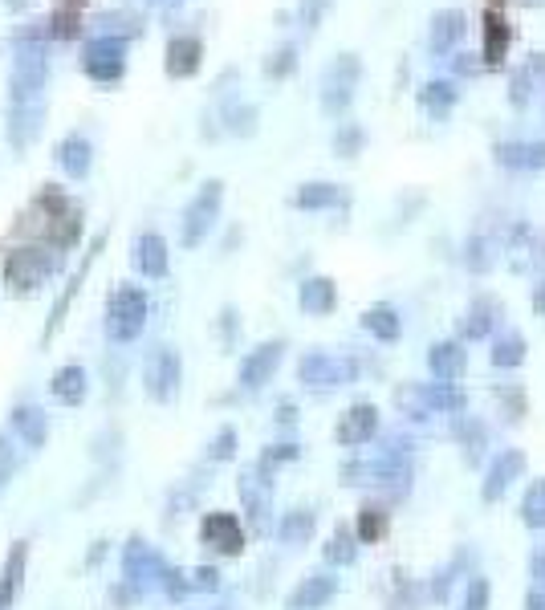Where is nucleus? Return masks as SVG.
<instances>
[{
    "mask_svg": "<svg viewBox=\"0 0 545 610\" xmlns=\"http://www.w3.org/2000/svg\"><path fill=\"white\" fill-rule=\"evenodd\" d=\"M147 326V297L131 285H123L110 297V310H106V330L114 342H135Z\"/></svg>",
    "mask_w": 545,
    "mask_h": 610,
    "instance_id": "1",
    "label": "nucleus"
},
{
    "mask_svg": "<svg viewBox=\"0 0 545 610\" xmlns=\"http://www.w3.org/2000/svg\"><path fill=\"white\" fill-rule=\"evenodd\" d=\"M143 379H147V395L155 403H171L179 395V379H184V362H179V350H171V346L155 350L147 358V375Z\"/></svg>",
    "mask_w": 545,
    "mask_h": 610,
    "instance_id": "2",
    "label": "nucleus"
},
{
    "mask_svg": "<svg viewBox=\"0 0 545 610\" xmlns=\"http://www.w3.org/2000/svg\"><path fill=\"white\" fill-rule=\"evenodd\" d=\"M53 269H57V253L45 257L41 249H21V253H13V257L5 261V281H9V289L29 293V289H37Z\"/></svg>",
    "mask_w": 545,
    "mask_h": 610,
    "instance_id": "3",
    "label": "nucleus"
},
{
    "mask_svg": "<svg viewBox=\"0 0 545 610\" xmlns=\"http://www.w3.org/2000/svg\"><path fill=\"white\" fill-rule=\"evenodd\" d=\"M200 541L212 545L216 554H224V558L245 554V529H240V521H236L232 513H224V509L204 513V521H200Z\"/></svg>",
    "mask_w": 545,
    "mask_h": 610,
    "instance_id": "4",
    "label": "nucleus"
},
{
    "mask_svg": "<svg viewBox=\"0 0 545 610\" xmlns=\"http://www.w3.org/2000/svg\"><path fill=\"white\" fill-rule=\"evenodd\" d=\"M297 375L306 387H342L354 379V366L346 358H334V354H306L297 366Z\"/></svg>",
    "mask_w": 545,
    "mask_h": 610,
    "instance_id": "5",
    "label": "nucleus"
},
{
    "mask_svg": "<svg viewBox=\"0 0 545 610\" xmlns=\"http://www.w3.org/2000/svg\"><path fill=\"white\" fill-rule=\"evenodd\" d=\"M281 354H285V342H265V346L249 350V358L240 362V387H245V391H261L277 375Z\"/></svg>",
    "mask_w": 545,
    "mask_h": 610,
    "instance_id": "6",
    "label": "nucleus"
},
{
    "mask_svg": "<svg viewBox=\"0 0 545 610\" xmlns=\"http://www.w3.org/2000/svg\"><path fill=\"white\" fill-rule=\"evenodd\" d=\"M375 432H379V407H371V403H354V407L338 419V427H334L338 444H346V448L367 444Z\"/></svg>",
    "mask_w": 545,
    "mask_h": 610,
    "instance_id": "7",
    "label": "nucleus"
},
{
    "mask_svg": "<svg viewBox=\"0 0 545 610\" xmlns=\"http://www.w3.org/2000/svg\"><path fill=\"white\" fill-rule=\"evenodd\" d=\"M9 427H13V436L25 444V448H45V440H49V415L41 411V407H33V403H21V407H13L9 411Z\"/></svg>",
    "mask_w": 545,
    "mask_h": 610,
    "instance_id": "8",
    "label": "nucleus"
},
{
    "mask_svg": "<svg viewBox=\"0 0 545 610\" xmlns=\"http://www.w3.org/2000/svg\"><path fill=\"white\" fill-rule=\"evenodd\" d=\"M338 594V578L334 574H310V578H301L297 590L289 594V610H322L330 598Z\"/></svg>",
    "mask_w": 545,
    "mask_h": 610,
    "instance_id": "9",
    "label": "nucleus"
},
{
    "mask_svg": "<svg viewBox=\"0 0 545 610\" xmlns=\"http://www.w3.org/2000/svg\"><path fill=\"white\" fill-rule=\"evenodd\" d=\"M25 566H29V541H13L5 566H0V610H9L25 586Z\"/></svg>",
    "mask_w": 545,
    "mask_h": 610,
    "instance_id": "10",
    "label": "nucleus"
},
{
    "mask_svg": "<svg viewBox=\"0 0 545 610\" xmlns=\"http://www.w3.org/2000/svg\"><path fill=\"white\" fill-rule=\"evenodd\" d=\"M163 570H167V566L159 562V554H155L147 541L135 537V541L127 545V554H123V578H127V582H135V586H139V582H155V578H163Z\"/></svg>",
    "mask_w": 545,
    "mask_h": 610,
    "instance_id": "11",
    "label": "nucleus"
},
{
    "mask_svg": "<svg viewBox=\"0 0 545 610\" xmlns=\"http://www.w3.org/2000/svg\"><path fill=\"white\" fill-rule=\"evenodd\" d=\"M240 501H245V509H249V521H253V529H269V480L261 476V472H245L240 476Z\"/></svg>",
    "mask_w": 545,
    "mask_h": 610,
    "instance_id": "12",
    "label": "nucleus"
},
{
    "mask_svg": "<svg viewBox=\"0 0 545 610\" xmlns=\"http://www.w3.org/2000/svg\"><path fill=\"white\" fill-rule=\"evenodd\" d=\"M525 472V456L513 448V452H505V456H497V464H493V472H489V480H484V501H501L505 497V488L517 480Z\"/></svg>",
    "mask_w": 545,
    "mask_h": 610,
    "instance_id": "13",
    "label": "nucleus"
},
{
    "mask_svg": "<svg viewBox=\"0 0 545 610\" xmlns=\"http://www.w3.org/2000/svg\"><path fill=\"white\" fill-rule=\"evenodd\" d=\"M86 391H90V383H86V371H82L78 362L62 366V371L53 375V383H49V395H53L57 403H66V407H78V403L86 399Z\"/></svg>",
    "mask_w": 545,
    "mask_h": 610,
    "instance_id": "14",
    "label": "nucleus"
},
{
    "mask_svg": "<svg viewBox=\"0 0 545 610\" xmlns=\"http://www.w3.org/2000/svg\"><path fill=\"white\" fill-rule=\"evenodd\" d=\"M216 204H220V183H208V192H200V200L188 208L184 244H196V240L208 232V224H212V216H216Z\"/></svg>",
    "mask_w": 545,
    "mask_h": 610,
    "instance_id": "15",
    "label": "nucleus"
},
{
    "mask_svg": "<svg viewBox=\"0 0 545 610\" xmlns=\"http://www.w3.org/2000/svg\"><path fill=\"white\" fill-rule=\"evenodd\" d=\"M318 529V513L314 509H289L281 521H277V537L285 545H306Z\"/></svg>",
    "mask_w": 545,
    "mask_h": 610,
    "instance_id": "16",
    "label": "nucleus"
},
{
    "mask_svg": "<svg viewBox=\"0 0 545 610\" xmlns=\"http://www.w3.org/2000/svg\"><path fill=\"white\" fill-rule=\"evenodd\" d=\"M428 362H432V375L440 383H456L464 375V366H468V354L456 342H440V346H432V358Z\"/></svg>",
    "mask_w": 545,
    "mask_h": 610,
    "instance_id": "17",
    "label": "nucleus"
},
{
    "mask_svg": "<svg viewBox=\"0 0 545 610\" xmlns=\"http://www.w3.org/2000/svg\"><path fill=\"white\" fill-rule=\"evenodd\" d=\"M135 265L143 277H163L167 273V244L159 236H139L135 240Z\"/></svg>",
    "mask_w": 545,
    "mask_h": 610,
    "instance_id": "18",
    "label": "nucleus"
},
{
    "mask_svg": "<svg viewBox=\"0 0 545 610\" xmlns=\"http://www.w3.org/2000/svg\"><path fill=\"white\" fill-rule=\"evenodd\" d=\"M301 305H306L310 314H330L334 310V285L326 277L306 281V285H301Z\"/></svg>",
    "mask_w": 545,
    "mask_h": 610,
    "instance_id": "19",
    "label": "nucleus"
},
{
    "mask_svg": "<svg viewBox=\"0 0 545 610\" xmlns=\"http://www.w3.org/2000/svg\"><path fill=\"white\" fill-rule=\"evenodd\" d=\"M358 533L354 529H346V525H338V533L330 537V545H326V562L330 566H350L354 558H358Z\"/></svg>",
    "mask_w": 545,
    "mask_h": 610,
    "instance_id": "20",
    "label": "nucleus"
},
{
    "mask_svg": "<svg viewBox=\"0 0 545 610\" xmlns=\"http://www.w3.org/2000/svg\"><path fill=\"white\" fill-rule=\"evenodd\" d=\"M362 326H367L375 338H383V342H395L399 338V318H395L391 305H375V310H367Z\"/></svg>",
    "mask_w": 545,
    "mask_h": 610,
    "instance_id": "21",
    "label": "nucleus"
},
{
    "mask_svg": "<svg viewBox=\"0 0 545 610\" xmlns=\"http://www.w3.org/2000/svg\"><path fill=\"white\" fill-rule=\"evenodd\" d=\"M358 541H379L383 533H387V509H379V505H362L358 509Z\"/></svg>",
    "mask_w": 545,
    "mask_h": 610,
    "instance_id": "22",
    "label": "nucleus"
},
{
    "mask_svg": "<svg viewBox=\"0 0 545 610\" xmlns=\"http://www.w3.org/2000/svg\"><path fill=\"white\" fill-rule=\"evenodd\" d=\"M521 521H525L529 529H541V525H545V480H537L529 493H525V501H521Z\"/></svg>",
    "mask_w": 545,
    "mask_h": 610,
    "instance_id": "23",
    "label": "nucleus"
},
{
    "mask_svg": "<svg viewBox=\"0 0 545 610\" xmlns=\"http://www.w3.org/2000/svg\"><path fill=\"white\" fill-rule=\"evenodd\" d=\"M423 399H428L432 411H464V391H456L452 383H444V387H423Z\"/></svg>",
    "mask_w": 545,
    "mask_h": 610,
    "instance_id": "24",
    "label": "nucleus"
},
{
    "mask_svg": "<svg viewBox=\"0 0 545 610\" xmlns=\"http://www.w3.org/2000/svg\"><path fill=\"white\" fill-rule=\"evenodd\" d=\"M521 358H525L521 334H509V338H501V342L493 346V362H497V366H521Z\"/></svg>",
    "mask_w": 545,
    "mask_h": 610,
    "instance_id": "25",
    "label": "nucleus"
},
{
    "mask_svg": "<svg viewBox=\"0 0 545 610\" xmlns=\"http://www.w3.org/2000/svg\"><path fill=\"white\" fill-rule=\"evenodd\" d=\"M232 456H236V432H232V427H220L216 440L208 444V460L224 464V460H232Z\"/></svg>",
    "mask_w": 545,
    "mask_h": 610,
    "instance_id": "26",
    "label": "nucleus"
},
{
    "mask_svg": "<svg viewBox=\"0 0 545 610\" xmlns=\"http://www.w3.org/2000/svg\"><path fill=\"white\" fill-rule=\"evenodd\" d=\"M285 460H297V444H277V448H269L265 456H261V464H257V472L261 476H269L277 464H285Z\"/></svg>",
    "mask_w": 545,
    "mask_h": 610,
    "instance_id": "27",
    "label": "nucleus"
},
{
    "mask_svg": "<svg viewBox=\"0 0 545 610\" xmlns=\"http://www.w3.org/2000/svg\"><path fill=\"white\" fill-rule=\"evenodd\" d=\"M159 582H163V590H167V598H184V594L192 590V578H188L184 570H171V566L163 570V578H159Z\"/></svg>",
    "mask_w": 545,
    "mask_h": 610,
    "instance_id": "28",
    "label": "nucleus"
},
{
    "mask_svg": "<svg viewBox=\"0 0 545 610\" xmlns=\"http://www.w3.org/2000/svg\"><path fill=\"white\" fill-rule=\"evenodd\" d=\"M464 610H489V582H484V578H472V582H468V602H464Z\"/></svg>",
    "mask_w": 545,
    "mask_h": 610,
    "instance_id": "29",
    "label": "nucleus"
},
{
    "mask_svg": "<svg viewBox=\"0 0 545 610\" xmlns=\"http://www.w3.org/2000/svg\"><path fill=\"white\" fill-rule=\"evenodd\" d=\"M188 578H192V590H216L220 586V574L212 566H196Z\"/></svg>",
    "mask_w": 545,
    "mask_h": 610,
    "instance_id": "30",
    "label": "nucleus"
},
{
    "mask_svg": "<svg viewBox=\"0 0 545 610\" xmlns=\"http://www.w3.org/2000/svg\"><path fill=\"white\" fill-rule=\"evenodd\" d=\"M13 472H17L13 448H9V440H5V436H0V484H9V480H13Z\"/></svg>",
    "mask_w": 545,
    "mask_h": 610,
    "instance_id": "31",
    "label": "nucleus"
},
{
    "mask_svg": "<svg viewBox=\"0 0 545 610\" xmlns=\"http://www.w3.org/2000/svg\"><path fill=\"white\" fill-rule=\"evenodd\" d=\"M330 200H334V192L326 188V183H318L314 192H301V196H297V204H306V208H322V204H330Z\"/></svg>",
    "mask_w": 545,
    "mask_h": 610,
    "instance_id": "32",
    "label": "nucleus"
},
{
    "mask_svg": "<svg viewBox=\"0 0 545 610\" xmlns=\"http://www.w3.org/2000/svg\"><path fill=\"white\" fill-rule=\"evenodd\" d=\"M464 444H468V460H476L484 452V427H468L464 432Z\"/></svg>",
    "mask_w": 545,
    "mask_h": 610,
    "instance_id": "33",
    "label": "nucleus"
},
{
    "mask_svg": "<svg viewBox=\"0 0 545 610\" xmlns=\"http://www.w3.org/2000/svg\"><path fill=\"white\" fill-rule=\"evenodd\" d=\"M525 610H545V582H537V586L529 590V598H525Z\"/></svg>",
    "mask_w": 545,
    "mask_h": 610,
    "instance_id": "34",
    "label": "nucleus"
},
{
    "mask_svg": "<svg viewBox=\"0 0 545 610\" xmlns=\"http://www.w3.org/2000/svg\"><path fill=\"white\" fill-rule=\"evenodd\" d=\"M533 578L545 582V549H537V554H533Z\"/></svg>",
    "mask_w": 545,
    "mask_h": 610,
    "instance_id": "35",
    "label": "nucleus"
},
{
    "mask_svg": "<svg viewBox=\"0 0 545 610\" xmlns=\"http://www.w3.org/2000/svg\"><path fill=\"white\" fill-rule=\"evenodd\" d=\"M277 419H281V423H293V419H297V415H293V403H281V407H277Z\"/></svg>",
    "mask_w": 545,
    "mask_h": 610,
    "instance_id": "36",
    "label": "nucleus"
},
{
    "mask_svg": "<svg viewBox=\"0 0 545 610\" xmlns=\"http://www.w3.org/2000/svg\"><path fill=\"white\" fill-rule=\"evenodd\" d=\"M533 305H537V314H545V285L533 293Z\"/></svg>",
    "mask_w": 545,
    "mask_h": 610,
    "instance_id": "37",
    "label": "nucleus"
}]
</instances>
